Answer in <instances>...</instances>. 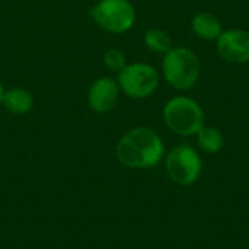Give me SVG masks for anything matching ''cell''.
Masks as SVG:
<instances>
[{"label": "cell", "mask_w": 249, "mask_h": 249, "mask_svg": "<svg viewBox=\"0 0 249 249\" xmlns=\"http://www.w3.org/2000/svg\"><path fill=\"white\" fill-rule=\"evenodd\" d=\"M165 147L156 131L139 127L128 131L117 144L118 160L128 168H149L163 156Z\"/></svg>", "instance_id": "6da1fadb"}, {"label": "cell", "mask_w": 249, "mask_h": 249, "mask_svg": "<svg viewBox=\"0 0 249 249\" xmlns=\"http://www.w3.org/2000/svg\"><path fill=\"white\" fill-rule=\"evenodd\" d=\"M165 79L175 89H190L200 76V64L196 54L187 48H171L162 63Z\"/></svg>", "instance_id": "7a4b0ae2"}, {"label": "cell", "mask_w": 249, "mask_h": 249, "mask_svg": "<svg viewBox=\"0 0 249 249\" xmlns=\"http://www.w3.org/2000/svg\"><path fill=\"white\" fill-rule=\"evenodd\" d=\"M166 125L181 136H191L204 127V112L200 105L187 96L171 99L163 109Z\"/></svg>", "instance_id": "3957f363"}, {"label": "cell", "mask_w": 249, "mask_h": 249, "mask_svg": "<svg viewBox=\"0 0 249 249\" xmlns=\"http://www.w3.org/2000/svg\"><path fill=\"white\" fill-rule=\"evenodd\" d=\"M90 16L102 29L112 34L128 31L136 20L134 7L128 0H101L90 10Z\"/></svg>", "instance_id": "277c9868"}, {"label": "cell", "mask_w": 249, "mask_h": 249, "mask_svg": "<svg viewBox=\"0 0 249 249\" xmlns=\"http://www.w3.org/2000/svg\"><path fill=\"white\" fill-rule=\"evenodd\" d=\"M118 85L127 96L142 99L156 90L159 85V76L152 66L134 63L125 66L120 71Z\"/></svg>", "instance_id": "5b68a950"}, {"label": "cell", "mask_w": 249, "mask_h": 249, "mask_svg": "<svg viewBox=\"0 0 249 249\" xmlns=\"http://www.w3.org/2000/svg\"><path fill=\"white\" fill-rule=\"evenodd\" d=\"M169 177L181 185L196 182L201 174V160L197 152L190 146H178L171 150L166 159Z\"/></svg>", "instance_id": "8992f818"}, {"label": "cell", "mask_w": 249, "mask_h": 249, "mask_svg": "<svg viewBox=\"0 0 249 249\" xmlns=\"http://www.w3.org/2000/svg\"><path fill=\"white\" fill-rule=\"evenodd\" d=\"M217 51L220 57L231 63L249 61V34L241 29H229L217 38Z\"/></svg>", "instance_id": "52a82bcc"}, {"label": "cell", "mask_w": 249, "mask_h": 249, "mask_svg": "<svg viewBox=\"0 0 249 249\" xmlns=\"http://www.w3.org/2000/svg\"><path fill=\"white\" fill-rule=\"evenodd\" d=\"M118 101V83L111 77H101L95 80L88 92L89 107L96 112L111 111Z\"/></svg>", "instance_id": "ba28073f"}, {"label": "cell", "mask_w": 249, "mask_h": 249, "mask_svg": "<svg viewBox=\"0 0 249 249\" xmlns=\"http://www.w3.org/2000/svg\"><path fill=\"white\" fill-rule=\"evenodd\" d=\"M1 104L4 105V108L9 112L16 114V115H22V114H26L32 109L34 98L26 89L13 88V89H9L3 93Z\"/></svg>", "instance_id": "9c48e42d"}, {"label": "cell", "mask_w": 249, "mask_h": 249, "mask_svg": "<svg viewBox=\"0 0 249 249\" xmlns=\"http://www.w3.org/2000/svg\"><path fill=\"white\" fill-rule=\"evenodd\" d=\"M193 29L194 32L203 39H217L222 34V23L220 20L209 12H201L194 16L193 19Z\"/></svg>", "instance_id": "30bf717a"}, {"label": "cell", "mask_w": 249, "mask_h": 249, "mask_svg": "<svg viewBox=\"0 0 249 249\" xmlns=\"http://www.w3.org/2000/svg\"><path fill=\"white\" fill-rule=\"evenodd\" d=\"M198 144L207 153H216L223 146V136L213 127H203L198 133Z\"/></svg>", "instance_id": "8fae6325"}, {"label": "cell", "mask_w": 249, "mask_h": 249, "mask_svg": "<svg viewBox=\"0 0 249 249\" xmlns=\"http://www.w3.org/2000/svg\"><path fill=\"white\" fill-rule=\"evenodd\" d=\"M146 45L155 53H168L171 50V38L160 29H149L144 34Z\"/></svg>", "instance_id": "7c38bea8"}, {"label": "cell", "mask_w": 249, "mask_h": 249, "mask_svg": "<svg viewBox=\"0 0 249 249\" xmlns=\"http://www.w3.org/2000/svg\"><path fill=\"white\" fill-rule=\"evenodd\" d=\"M105 66L112 71H121L125 64V55L120 50H108L104 55Z\"/></svg>", "instance_id": "4fadbf2b"}, {"label": "cell", "mask_w": 249, "mask_h": 249, "mask_svg": "<svg viewBox=\"0 0 249 249\" xmlns=\"http://www.w3.org/2000/svg\"><path fill=\"white\" fill-rule=\"evenodd\" d=\"M3 93H4V90H3V86L0 83V104H1V99H3Z\"/></svg>", "instance_id": "5bb4252c"}]
</instances>
